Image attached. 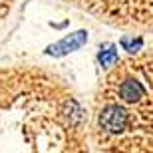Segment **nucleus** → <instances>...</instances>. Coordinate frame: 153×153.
I'll return each mask as SVG.
<instances>
[{
  "label": "nucleus",
  "mask_w": 153,
  "mask_h": 153,
  "mask_svg": "<svg viewBox=\"0 0 153 153\" xmlns=\"http://www.w3.org/2000/svg\"><path fill=\"white\" fill-rule=\"evenodd\" d=\"M100 125L108 133H119L127 125V111L119 105H108L100 115Z\"/></svg>",
  "instance_id": "1"
},
{
  "label": "nucleus",
  "mask_w": 153,
  "mask_h": 153,
  "mask_svg": "<svg viewBox=\"0 0 153 153\" xmlns=\"http://www.w3.org/2000/svg\"><path fill=\"white\" fill-rule=\"evenodd\" d=\"M85 32H76V34H72V36H68V38H64L62 42H58L56 46H52L50 48V54H66V52H72V50H76V48H79V46L85 42Z\"/></svg>",
  "instance_id": "2"
},
{
  "label": "nucleus",
  "mask_w": 153,
  "mask_h": 153,
  "mask_svg": "<svg viewBox=\"0 0 153 153\" xmlns=\"http://www.w3.org/2000/svg\"><path fill=\"white\" fill-rule=\"evenodd\" d=\"M143 94H145L143 85L139 84V82H135V79H125L123 84H121V88H119V96L123 97L125 102H129V103L141 100Z\"/></svg>",
  "instance_id": "3"
},
{
  "label": "nucleus",
  "mask_w": 153,
  "mask_h": 153,
  "mask_svg": "<svg viewBox=\"0 0 153 153\" xmlns=\"http://www.w3.org/2000/svg\"><path fill=\"white\" fill-rule=\"evenodd\" d=\"M115 58H117L115 50L114 48H108V50H102V54H100V62H102V66H109V64L115 62Z\"/></svg>",
  "instance_id": "4"
},
{
  "label": "nucleus",
  "mask_w": 153,
  "mask_h": 153,
  "mask_svg": "<svg viewBox=\"0 0 153 153\" xmlns=\"http://www.w3.org/2000/svg\"><path fill=\"white\" fill-rule=\"evenodd\" d=\"M123 46L129 52H133V48H139L141 46V40H135V42H129V40H123Z\"/></svg>",
  "instance_id": "5"
}]
</instances>
